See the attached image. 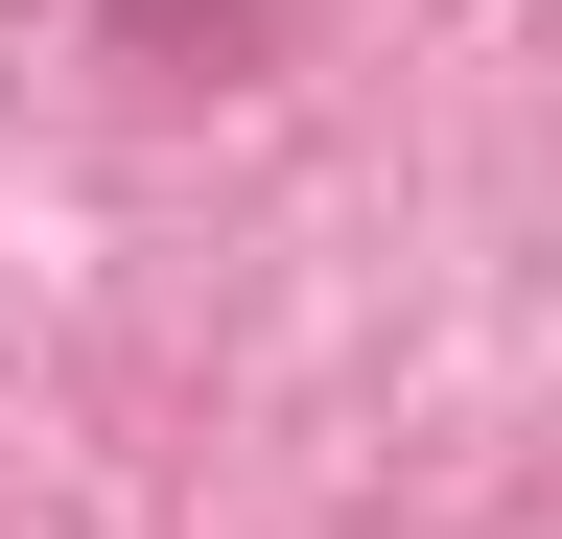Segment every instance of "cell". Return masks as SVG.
I'll return each mask as SVG.
<instances>
[{
    "label": "cell",
    "instance_id": "cell-1",
    "mask_svg": "<svg viewBox=\"0 0 562 539\" xmlns=\"http://www.w3.org/2000/svg\"><path fill=\"white\" fill-rule=\"evenodd\" d=\"M281 47V0H140V71H188V94H235Z\"/></svg>",
    "mask_w": 562,
    "mask_h": 539
}]
</instances>
